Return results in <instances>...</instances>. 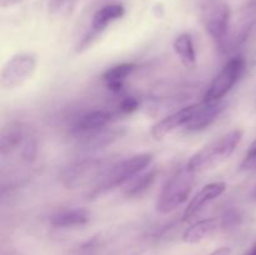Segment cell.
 <instances>
[{
    "instance_id": "obj_1",
    "label": "cell",
    "mask_w": 256,
    "mask_h": 255,
    "mask_svg": "<svg viewBox=\"0 0 256 255\" xmlns=\"http://www.w3.org/2000/svg\"><path fill=\"white\" fill-rule=\"evenodd\" d=\"M242 134L244 132L242 129H234L216 138L190 156L186 162L188 168L195 174L215 169L234 154L238 145L242 142Z\"/></svg>"
},
{
    "instance_id": "obj_2",
    "label": "cell",
    "mask_w": 256,
    "mask_h": 255,
    "mask_svg": "<svg viewBox=\"0 0 256 255\" xmlns=\"http://www.w3.org/2000/svg\"><path fill=\"white\" fill-rule=\"evenodd\" d=\"M152 154L142 152V154L132 155L119 162H114L109 170L105 172L104 176L99 180L92 192L89 194V198H99L106 194L110 190L122 186L125 182H130L135 176L144 172L152 162Z\"/></svg>"
},
{
    "instance_id": "obj_3",
    "label": "cell",
    "mask_w": 256,
    "mask_h": 255,
    "mask_svg": "<svg viewBox=\"0 0 256 255\" xmlns=\"http://www.w3.org/2000/svg\"><path fill=\"white\" fill-rule=\"evenodd\" d=\"M196 174L188 168V165L179 168L168 179L159 192L155 204V210L159 214H170L182 206L192 192L196 180Z\"/></svg>"
},
{
    "instance_id": "obj_4",
    "label": "cell",
    "mask_w": 256,
    "mask_h": 255,
    "mask_svg": "<svg viewBox=\"0 0 256 255\" xmlns=\"http://www.w3.org/2000/svg\"><path fill=\"white\" fill-rule=\"evenodd\" d=\"M114 164L109 158H86L72 162L60 172L62 184L66 189H78L98 182Z\"/></svg>"
},
{
    "instance_id": "obj_5",
    "label": "cell",
    "mask_w": 256,
    "mask_h": 255,
    "mask_svg": "<svg viewBox=\"0 0 256 255\" xmlns=\"http://www.w3.org/2000/svg\"><path fill=\"white\" fill-rule=\"evenodd\" d=\"M38 62L35 55L29 52L14 55L2 69L0 85L5 90H14L26 84L36 72Z\"/></svg>"
},
{
    "instance_id": "obj_6",
    "label": "cell",
    "mask_w": 256,
    "mask_h": 255,
    "mask_svg": "<svg viewBox=\"0 0 256 255\" xmlns=\"http://www.w3.org/2000/svg\"><path fill=\"white\" fill-rule=\"evenodd\" d=\"M232 10L226 2H210L202 9V22L212 39L224 48L229 35Z\"/></svg>"
},
{
    "instance_id": "obj_7",
    "label": "cell",
    "mask_w": 256,
    "mask_h": 255,
    "mask_svg": "<svg viewBox=\"0 0 256 255\" xmlns=\"http://www.w3.org/2000/svg\"><path fill=\"white\" fill-rule=\"evenodd\" d=\"M245 70V60L242 56L230 59L218 72L204 95L202 102H219L236 85Z\"/></svg>"
},
{
    "instance_id": "obj_8",
    "label": "cell",
    "mask_w": 256,
    "mask_h": 255,
    "mask_svg": "<svg viewBox=\"0 0 256 255\" xmlns=\"http://www.w3.org/2000/svg\"><path fill=\"white\" fill-rule=\"evenodd\" d=\"M125 15V8L122 4L119 2H114V4H108L100 8L99 10L95 12L92 19V26H90L89 32L82 36V42L78 44L76 52H82L85 50L92 46L98 38L102 35V32L109 26L112 22H116V20L122 19Z\"/></svg>"
},
{
    "instance_id": "obj_9",
    "label": "cell",
    "mask_w": 256,
    "mask_h": 255,
    "mask_svg": "<svg viewBox=\"0 0 256 255\" xmlns=\"http://www.w3.org/2000/svg\"><path fill=\"white\" fill-rule=\"evenodd\" d=\"M34 135L32 129L24 122H10L2 132V142H0L2 155L6 156V155L14 154V152H19L22 155V152Z\"/></svg>"
},
{
    "instance_id": "obj_10",
    "label": "cell",
    "mask_w": 256,
    "mask_h": 255,
    "mask_svg": "<svg viewBox=\"0 0 256 255\" xmlns=\"http://www.w3.org/2000/svg\"><path fill=\"white\" fill-rule=\"evenodd\" d=\"M226 184L224 182H214L204 185L186 205L184 212H182V220L188 222L195 215L199 214L209 202H214L215 199L222 196L226 192Z\"/></svg>"
},
{
    "instance_id": "obj_11",
    "label": "cell",
    "mask_w": 256,
    "mask_h": 255,
    "mask_svg": "<svg viewBox=\"0 0 256 255\" xmlns=\"http://www.w3.org/2000/svg\"><path fill=\"white\" fill-rule=\"evenodd\" d=\"M199 109V104L190 105V106L184 108L164 119L159 120L156 124L152 125V136L155 140H162L172 132L178 130L182 126H186L192 119L194 118L195 112Z\"/></svg>"
},
{
    "instance_id": "obj_12",
    "label": "cell",
    "mask_w": 256,
    "mask_h": 255,
    "mask_svg": "<svg viewBox=\"0 0 256 255\" xmlns=\"http://www.w3.org/2000/svg\"><path fill=\"white\" fill-rule=\"evenodd\" d=\"M228 102L224 100L210 102H200L199 109L195 112L192 122L185 126V129L189 132H200V130L206 129L208 126L212 124L218 119L220 114L226 109Z\"/></svg>"
},
{
    "instance_id": "obj_13",
    "label": "cell",
    "mask_w": 256,
    "mask_h": 255,
    "mask_svg": "<svg viewBox=\"0 0 256 255\" xmlns=\"http://www.w3.org/2000/svg\"><path fill=\"white\" fill-rule=\"evenodd\" d=\"M125 132L126 130L124 128H102L96 132L82 135L80 146L86 150L102 149V148L114 144L115 142L122 139Z\"/></svg>"
},
{
    "instance_id": "obj_14",
    "label": "cell",
    "mask_w": 256,
    "mask_h": 255,
    "mask_svg": "<svg viewBox=\"0 0 256 255\" xmlns=\"http://www.w3.org/2000/svg\"><path fill=\"white\" fill-rule=\"evenodd\" d=\"M114 116L115 115L108 110H92L76 120L74 125V132L78 135L96 132L102 128H106L114 120Z\"/></svg>"
},
{
    "instance_id": "obj_15",
    "label": "cell",
    "mask_w": 256,
    "mask_h": 255,
    "mask_svg": "<svg viewBox=\"0 0 256 255\" xmlns=\"http://www.w3.org/2000/svg\"><path fill=\"white\" fill-rule=\"evenodd\" d=\"M90 222L89 210L84 208H75V209L62 210L56 212L50 218V224L59 229H69L86 225Z\"/></svg>"
},
{
    "instance_id": "obj_16",
    "label": "cell",
    "mask_w": 256,
    "mask_h": 255,
    "mask_svg": "<svg viewBox=\"0 0 256 255\" xmlns=\"http://www.w3.org/2000/svg\"><path fill=\"white\" fill-rule=\"evenodd\" d=\"M138 69H139L138 64H134V62H124V64L115 65V66L105 70L102 78L105 82V86L110 92H119L124 88L125 80L130 75L134 74Z\"/></svg>"
},
{
    "instance_id": "obj_17",
    "label": "cell",
    "mask_w": 256,
    "mask_h": 255,
    "mask_svg": "<svg viewBox=\"0 0 256 255\" xmlns=\"http://www.w3.org/2000/svg\"><path fill=\"white\" fill-rule=\"evenodd\" d=\"M219 228H222V225H220V219L216 218L199 220L185 230L182 234V240L188 244H196L212 236Z\"/></svg>"
},
{
    "instance_id": "obj_18",
    "label": "cell",
    "mask_w": 256,
    "mask_h": 255,
    "mask_svg": "<svg viewBox=\"0 0 256 255\" xmlns=\"http://www.w3.org/2000/svg\"><path fill=\"white\" fill-rule=\"evenodd\" d=\"M174 52H176L178 58L180 59L184 66L192 69L196 66V52H195V45L192 36L188 32L180 34L174 40Z\"/></svg>"
},
{
    "instance_id": "obj_19",
    "label": "cell",
    "mask_w": 256,
    "mask_h": 255,
    "mask_svg": "<svg viewBox=\"0 0 256 255\" xmlns=\"http://www.w3.org/2000/svg\"><path fill=\"white\" fill-rule=\"evenodd\" d=\"M158 174H159V170L158 169H152L149 172H144L140 176H138L136 179H134V182L129 185V188L126 189L125 194L128 198H139L142 194L148 192L150 188L154 185L155 180H156Z\"/></svg>"
},
{
    "instance_id": "obj_20",
    "label": "cell",
    "mask_w": 256,
    "mask_h": 255,
    "mask_svg": "<svg viewBox=\"0 0 256 255\" xmlns=\"http://www.w3.org/2000/svg\"><path fill=\"white\" fill-rule=\"evenodd\" d=\"M75 0H52L50 12L55 16H66L72 12Z\"/></svg>"
},
{
    "instance_id": "obj_21",
    "label": "cell",
    "mask_w": 256,
    "mask_h": 255,
    "mask_svg": "<svg viewBox=\"0 0 256 255\" xmlns=\"http://www.w3.org/2000/svg\"><path fill=\"white\" fill-rule=\"evenodd\" d=\"M242 215L238 209H229L228 212H224L222 218H220V225L224 229H232V228H236L242 224Z\"/></svg>"
},
{
    "instance_id": "obj_22",
    "label": "cell",
    "mask_w": 256,
    "mask_h": 255,
    "mask_svg": "<svg viewBox=\"0 0 256 255\" xmlns=\"http://www.w3.org/2000/svg\"><path fill=\"white\" fill-rule=\"evenodd\" d=\"M239 168L242 172H254V170H256V139L248 149L246 155H245L244 160H242Z\"/></svg>"
},
{
    "instance_id": "obj_23",
    "label": "cell",
    "mask_w": 256,
    "mask_h": 255,
    "mask_svg": "<svg viewBox=\"0 0 256 255\" xmlns=\"http://www.w3.org/2000/svg\"><path fill=\"white\" fill-rule=\"evenodd\" d=\"M139 100L134 96H126L120 102L119 110L122 114H132L139 108Z\"/></svg>"
},
{
    "instance_id": "obj_24",
    "label": "cell",
    "mask_w": 256,
    "mask_h": 255,
    "mask_svg": "<svg viewBox=\"0 0 256 255\" xmlns=\"http://www.w3.org/2000/svg\"><path fill=\"white\" fill-rule=\"evenodd\" d=\"M230 254H232V250L226 246H222V248H219V249L214 250L212 252H210L209 255H230Z\"/></svg>"
},
{
    "instance_id": "obj_25",
    "label": "cell",
    "mask_w": 256,
    "mask_h": 255,
    "mask_svg": "<svg viewBox=\"0 0 256 255\" xmlns=\"http://www.w3.org/2000/svg\"><path fill=\"white\" fill-rule=\"evenodd\" d=\"M24 2V0H0V2H2V8L14 6V5L20 4V2Z\"/></svg>"
},
{
    "instance_id": "obj_26",
    "label": "cell",
    "mask_w": 256,
    "mask_h": 255,
    "mask_svg": "<svg viewBox=\"0 0 256 255\" xmlns=\"http://www.w3.org/2000/svg\"><path fill=\"white\" fill-rule=\"evenodd\" d=\"M246 255H256V242L254 244V246L249 250V252H248Z\"/></svg>"
},
{
    "instance_id": "obj_27",
    "label": "cell",
    "mask_w": 256,
    "mask_h": 255,
    "mask_svg": "<svg viewBox=\"0 0 256 255\" xmlns=\"http://www.w3.org/2000/svg\"><path fill=\"white\" fill-rule=\"evenodd\" d=\"M252 200H255V202H256V185H255L254 190H252Z\"/></svg>"
}]
</instances>
